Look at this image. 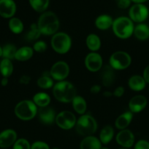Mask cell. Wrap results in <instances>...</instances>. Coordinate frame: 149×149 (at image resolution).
I'll list each match as a JSON object with an SVG mask.
<instances>
[{"label":"cell","instance_id":"6da1fadb","mask_svg":"<svg viewBox=\"0 0 149 149\" xmlns=\"http://www.w3.org/2000/svg\"><path fill=\"white\" fill-rule=\"evenodd\" d=\"M37 27L41 34L50 36L54 35L59 28V20L54 13L44 12L38 19Z\"/></svg>","mask_w":149,"mask_h":149},{"label":"cell","instance_id":"7a4b0ae2","mask_svg":"<svg viewBox=\"0 0 149 149\" xmlns=\"http://www.w3.org/2000/svg\"><path fill=\"white\" fill-rule=\"evenodd\" d=\"M53 94L58 101L69 103L72 101L76 96V89L70 81H61L53 87Z\"/></svg>","mask_w":149,"mask_h":149},{"label":"cell","instance_id":"3957f363","mask_svg":"<svg viewBox=\"0 0 149 149\" xmlns=\"http://www.w3.org/2000/svg\"><path fill=\"white\" fill-rule=\"evenodd\" d=\"M114 34L121 39H127L132 35L134 32L133 21L129 17H118L113 20L112 25Z\"/></svg>","mask_w":149,"mask_h":149},{"label":"cell","instance_id":"277c9868","mask_svg":"<svg viewBox=\"0 0 149 149\" xmlns=\"http://www.w3.org/2000/svg\"><path fill=\"white\" fill-rule=\"evenodd\" d=\"M37 106L32 100H24L19 102L15 106L14 112L18 119L23 121H29L37 114Z\"/></svg>","mask_w":149,"mask_h":149},{"label":"cell","instance_id":"5b68a950","mask_svg":"<svg viewBox=\"0 0 149 149\" xmlns=\"http://www.w3.org/2000/svg\"><path fill=\"white\" fill-rule=\"evenodd\" d=\"M77 133L83 136H90L97 130V123L94 118L89 114H83L79 117L75 125Z\"/></svg>","mask_w":149,"mask_h":149},{"label":"cell","instance_id":"8992f818","mask_svg":"<svg viewBox=\"0 0 149 149\" xmlns=\"http://www.w3.org/2000/svg\"><path fill=\"white\" fill-rule=\"evenodd\" d=\"M51 46L53 50L58 54H65L69 52L72 46L70 36L64 32H58L53 35Z\"/></svg>","mask_w":149,"mask_h":149},{"label":"cell","instance_id":"52a82bcc","mask_svg":"<svg viewBox=\"0 0 149 149\" xmlns=\"http://www.w3.org/2000/svg\"><path fill=\"white\" fill-rule=\"evenodd\" d=\"M110 66L115 70H124L128 68L131 62V58L127 52L117 51L112 54L109 60Z\"/></svg>","mask_w":149,"mask_h":149},{"label":"cell","instance_id":"ba28073f","mask_svg":"<svg viewBox=\"0 0 149 149\" xmlns=\"http://www.w3.org/2000/svg\"><path fill=\"white\" fill-rule=\"evenodd\" d=\"M55 122L61 129L67 130L75 126L77 120L72 112L69 111H63L58 113L56 116Z\"/></svg>","mask_w":149,"mask_h":149},{"label":"cell","instance_id":"9c48e42d","mask_svg":"<svg viewBox=\"0 0 149 149\" xmlns=\"http://www.w3.org/2000/svg\"><path fill=\"white\" fill-rule=\"evenodd\" d=\"M70 74V66L66 62L58 61L52 65L50 71L51 78L57 81H64Z\"/></svg>","mask_w":149,"mask_h":149},{"label":"cell","instance_id":"30bf717a","mask_svg":"<svg viewBox=\"0 0 149 149\" xmlns=\"http://www.w3.org/2000/svg\"><path fill=\"white\" fill-rule=\"evenodd\" d=\"M148 14V9L143 4H134L129 11V18L136 23H142L145 20Z\"/></svg>","mask_w":149,"mask_h":149},{"label":"cell","instance_id":"8fae6325","mask_svg":"<svg viewBox=\"0 0 149 149\" xmlns=\"http://www.w3.org/2000/svg\"><path fill=\"white\" fill-rule=\"evenodd\" d=\"M103 61L102 58L99 53L91 52L86 55L85 58V65L89 71L96 72L102 67Z\"/></svg>","mask_w":149,"mask_h":149},{"label":"cell","instance_id":"7c38bea8","mask_svg":"<svg viewBox=\"0 0 149 149\" xmlns=\"http://www.w3.org/2000/svg\"><path fill=\"white\" fill-rule=\"evenodd\" d=\"M117 143L124 148H129L134 143V136L131 130L124 129L120 131L116 135Z\"/></svg>","mask_w":149,"mask_h":149},{"label":"cell","instance_id":"4fadbf2b","mask_svg":"<svg viewBox=\"0 0 149 149\" xmlns=\"http://www.w3.org/2000/svg\"><path fill=\"white\" fill-rule=\"evenodd\" d=\"M17 141V133L12 129H7L0 132V148H7L14 145Z\"/></svg>","mask_w":149,"mask_h":149},{"label":"cell","instance_id":"5bb4252c","mask_svg":"<svg viewBox=\"0 0 149 149\" xmlns=\"http://www.w3.org/2000/svg\"><path fill=\"white\" fill-rule=\"evenodd\" d=\"M16 12V4L13 0H0V15L4 18H11Z\"/></svg>","mask_w":149,"mask_h":149},{"label":"cell","instance_id":"9a60e30c","mask_svg":"<svg viewBox=\"0 0 149 149\" xmlns=\"http://www.w3.org/2000/svg\"><path fill=\"white\" fill-rule=\"evenodd\" d=\"M147 99L143 95H135L131 97L129 103V108L131 113H139L147 106Z\"/></svg>","mask_w":149,"mask_h":149},{"label":"cell","instance_id":"2e32d148","mask_svg":"<svg viewBox=\"0 0 149 149\" xmlns=\"http://www.w3.org/2000/svg\"><path fill=\"white\" fill-rule=\"evenodd\" d=\"M37 113L39 120L45 125H51L56 120L55 111L49 106L39 108Z\"/></svg>","mask_w":149,"mask_h":149},{"label":"cell","instance_id":"e0dca14e","mask_svg":"<svg viewBox=\"0 0 149 149\" xmlns=\"http://www.w3.org/2000/svg\"><path fill=\"white\" fill-rule=\"evenodd\" d=\"M80 148V149H101L102 143L97 138L90 135L85 137L82 140Z\"/></svg>","mask_w":149,"mask_h":149},{"label":"cell","instance_id":"ac0fdd59","mask_svg":"<svg viewBox=\"0 0 149 149\" xmlns=\"http://www.w3.org/2000/svg\"><path fill=\"white\" fill-rule=\"evenodd\" d=\"M132 117V113L131 111H126L123 113L115 120V127L121 130L127 129V127L131 123Z\"/></svg>","mask_w":149,"mask_h":149},{"label":"cell","instance_id":"d6986e66","mask_svg":"<svg viewBox=\"0 0 149 149\" xmlns=\"http://www.w3.org/2000/svg\"><path fill=\"white\" fill-rule=\"evenodd\" d=\"M115 80V73L114 69L110 65H105L102 70V84L105 87H110Z\"/></svg>","mask_w":149,"mask_h":149},{"label":"cell","instance_id":"ffe728a7","mask_svg":"<svg viewBox=\"0 0 149 149\" xmlns=\"http://www.w3.org/2000/svg\"><path fill=\"white\" fill-rule=\"evenodd\" d=\"M145 81L143 77L134 75L129 78L128 81L129 87L134 91H141L145 87Z\"/></svg>","mask_w":149,"mask_h":149},{"label":"cell","instance_id":"44dd1931","mask_svg":"<svg viewBox=\"0 0 149 149\" xmlns=\"http://www.w3.org/2000/svg\"><path fill=\"white\" fill-rule=\"evenodd\" d=\"M113 23L112 17L108 15H101L98 16L95 20V26L99 30H108L111 27Z\"/></svg>","mask_w":149,"mask_h":149},{"label":"cell","instance_id":"7402d4cb","mask_svg":"<svg viewBox=\"0 0 149 149\" xmlns=\"http://www.w3.org/2000/svg\"><path fill=\"white\" fill-rule=\"evenodd\" d=\"M34 49L30 47H22L17 49L15 59L18 61H26L33 56Z\"/></svg>","mask_w":149,"mask_h":149},{"label":"cell","instance_id":"603a6c76","mask_svg":"<svg viewBox=\"0 0 149 149\" xmlns=\"http://www.w3.org/2000/svg\"><path fill=\"white\" fill-rule=\"evenodd\" d=\"M133 33L139 40H146L149 38V27L144 23H140L134 27Z\"/></svg>","mask_w":149,"mask_h":149},{"label":"cell","instance_id":"cb8c5ba5","mask_svg":"<svg viewBox=\"0 0 149 149\" xmlns=\"http://www.w3.org/2000/svg\"><path fill=\"white\" fill-rule=\"evenodd\" d=\"M72 107L74 110L77 112L78 114L83 115L86 111L87 109V103L86 100L81 96L76 95L72 101Z\"/></svg>","mask_w":149,"mask_h":149},{"label":"cell","instance_id":"d4e9b609","mask_svg":"<svg viewBox=\"0 0 149 149\" xmlns=\"http://www.w3.org/2000/svg\"><path fill=\"white\" fill-rule=\"evenodd\" d=\"M114 136V130L110 125L105 126V127L102 128L99 133V141L101 143L104 145H107L112 140Z\"/></svg>","mask_w":149,"mask_h":149},{"label":"cell","instance_id":"484cf974","mask_svg":"<svg viewBox=\"0 0 149 149\" xmlns=\"http://www.w3.org/2000/svg\"><path fill=\"white\" fill-rule=\"evenodd\" d=\"M33 102L39 108L46 107L51 103V97L45 93H38L33 97Z\"/></svg>","mask_w":149,"mask_h":149},{"label":"cell","instance_id":"4316f807","mask_svg":"<svg viewBox=\"0 0 149 149\" xmlns=\"http://www.w3.org/2000/svg\"><path fill=\"white\" fill-rule=\"evenodd\" d=\"M86 45L88 48L92 52H96L101 47V40L97 35L91 33L86 38Z\"/></svg>","mask_w":149,"mask_h":149},{"label":"cell","instance_id":"83f0119b","mask_svg":"<svg viewBox=\"0 0 149 149\" xmlns=\"http://www.w3.org/2000/svg\"><path fill=\"white\" fill-rule=\"evenodd\" d=\"M13 72V65L11 61L3 58L0 62V73L3 77H10Z\"/></svg>","mask_w":149,"mask_h":149},{"label":"cell","instance_id":"f1b7e54d","mask_svg":"<svg viewBox=\"0 0 149 149\" xmlns=\"http://www.w3.org/2000/svg\"><path fill=\"white\" fill-rule=\"evenodd\" d=\"M8 26L10 30L15 34L20 33L23 30V22L20 19L18 18V17H11L9 20Z\"/></svg>","mask_w":149,"mask_h":149},{"label":"cell","instance_id":"f546056e","mask_svg":"<svg viewBox=\"0 0 149 149\" xmlns=\"http://www.w3.org/2000/svg\"><path fill=\"white\" fill-rule=\"evenodd\" d=\"M29 3L35 11L43 13L49 5V0H29Z\"/></svg>","mask_w":149,"mask_h":149},{"label":"cell","instance_id":"4dcf8cb0","mask_svg":"<svg viewBox=\"0 0 149 149\" xmlns=\"http://www.w3.org/2000/svg\"><path fill=\"white\" fill-rule=\"evenodd\" d=\"M17 48L13 44H7L2 47V57L9 60H13L15 58Z\"/></svg>","mask_w":149,"mask_h":149},{"label":"cell","instance_id":"1f68e13d","mask_svg":"<svg viewBox=\"0 0 149 149\" xmlns=\"http://www.w3.org/2000/svg\"><path fill=\"white\" fill-rule=\"evenodd\" d=\"M40 35L41 33L38 29L37 25L33 23V24L31 25L29 31L26 32V34H25V39L29 42H31V41L37 40V39H39Z\"/></svg>","mask_w":149,"mask_h":149},{"label":"cell","instance_id":"d6a6232c","mask_svg":"<svg viewBox=\"0 0 149 149\" xmlns=\"http://www.w3.org/2000/svg\"><path fill=\"white\" fill-rule=\"evenodd\" d=\"M38 87L42 89H50L53 86V79L51 78V75H42L39 77L37 81Z\"/></svg>","mask_w":149,"mask_h":149},{"label":"cell","instance_id":"836d02e7","mask_svg":"<svg viewBox=\"0 0 149 149\" xmlns=\"http://www.w3.org/2000/svg\"><path fill=\"white\" fill-rule=\"evenodd\" d=\"M13 149H31V145L27 140L20 138L15 141Z\"/></svg>","mask_w":149,"mask_h":149},{"label":"cell","instance_id":"e575fe53","mask_svg":"<svg viewBox=\"0 0 149 149\" xmlns=\"http://www.w3.org/2000/svg\"><path fill=\"white\" fill-rule=\"evenodd\" d=\"M47 49V45L43 41H37L34 44L33 49L37 52H44Z\"/></svg>","mask_w":149,"mask_h":149},{"label":"cell","instance_id":"d590c367","mask_svg":"<svg viewBox=\"0 0 149 149\" xmlns=\"http://www.w3.org/2000/svg\"><path fill=\"white\" fill-rule=\"evenodd\" d=\"M31 149H50V147L46 143L36 141L31 145Z\"/></svg>","mask_w":149,"mask_h":149},{"label":"cell","instance_id":"8d00e7d4","mask_svg":"<svg viewBox=\"0 0 149 149\" xmlns=\"http://www.w3.org/2000/svg\"><path fill=\"white\" fill-rule=\"evenodd\" d=\"M134 149H149V143L145 140H140L134 145Z\"/></svg>","mask_w":149,"mask_h":149},{"label":"cell","instance_id":"74e56055","mask_svg":"<svg viewBox=\"0 0 149 149\" xmlns=\"http://www.w3.org/2000/svg\"><path fill=\"white\" fill-rule=\"evenodd\" d=\"M117 5L121 9H127L131 4V0H118L117 1Z\"/></svg>","mask_w":149,"mask_h":149},{"label":"cell","instance_id":"f35d334b","mask_svg":"<svg viewBox=\"0 0 149 149\" xmlns=\"http://www.w3.org/2000/svg\"><path fill=\"white\" fill-rule=\"evenodd\" d=\"M124 92H125L124 87H122V86H119V87H116V88L115 89L112 95H113L114 96H115V97H121V96H123V95L124 94Z\"/></svg>","mask_w":149,"mask_h":149},{"label":"cell","instance_id":"ab89813d","mask_svg":"<svg viewBox=\"0 0 149 149\" xmlns=\"http://www.w3.org/2000/svg\"><path fill=\"white\" fill-rule=\"evenodd\" d=\"M31 81V77L29 75H23L20 77L19 82L22 84H28Z\"/></svg>","mask_w":149,"mask_h":149},{"label":"cell","instance_id":"60d3db41","mask_svg":"<svg viewBox=\"0 0 149 149\" xmlns=\"http://www.w3.org/2000/svg\"><path fill=\"white\" fill-rule=\"evenodd\" d=\"M101 90H102V87L100 85H98V84H95L93 85L90 88V92L92 94H97V93H100Z\"/></svg>","mask_w":149,"mask_h":149},{"label":"cell","instance_id":"b9f144b4","mask_svg":"<svg viewBox=\"0 0 149 149\" xmlns=\"http://www.w3.org/2000/svg\"><path fill=\"white\" fill-rule=\"evenodd\" d=\"M143 79H145V82L149 83V65L145 67L143 71Z\"/></svg>","mask_w":149,"mask_h":149},{"label":"cell","instance_id":"7bdbcfd3","mask_svg":"<svg viewBox=\"0 0 149 149\" xmlns=\"http://www.w3.org/2000/svg\"><path fill=\"white\" fill-rule=\"evenodd\" d=\"M7 84H8V78H7V77H3L1 81V84L3 87H5V86L7 85Z\"/></svg>","mask_w":149,"mask_h":149},{"label":"cell","instance_id":"ee69618b","mask_svg":"<svg viewBox=\"0 0 149 149\" xmlns=\"http://www.w3.org/2000/svg\"><path fill=\"white\" fill-rule=\"evenodd\" d=\"M103 95L105 96V97H110V96L113 95H112V93H111V92L106 91V92H104Z\"/></svg>","mask_w":149,"mask_h":149},{"label":"cell","instance_id":"f6af8a7d","mask_svg":"<svg viewBox=\"0 0 149 149\" xmlns=\"http://www.w3.org/2000/svg\"><path fill=\"white\" fill-rule=\"evenodd\" d=\"M148 0H131V1H133L135 4H143V2H145Z\"/></svg>","mask_w":149,"mask_h":149},{"label":"cell","instance_id":"bcb514c9","mask_svg":"<svg viewBox=\"0 0 149 149\" xmlns=\"http://www.w3.org/2000/svg\"><path fill=\"white\" fill-rule=\"evenodd\" d=\"M0 57H2V47L0 46Z\"/></svg>","mask_w":149,"mask_h":149},{"label":"cell","instance_id":"7dc6e473","mask_svg":"<svg viewBox=\"0 0 149 149\" xmlns=\"http://www.w3.org/2000/svg\"><path fill=\"white\" fill-rule=\"evenodd\" d=\"M101 149H110V148H108V147H102V148Z\"/></svg>","mask_w":149,"mask_h":149},{"label":"cell","instance_id":"c3c4849f","mask_svg":"<svg viewBox=\"0 0 149 149\" xmlns=\"http://www.w3.org/2000/svg\"><path fill=\"white\" fill-rule=\"evenodd\" d=\"M121 149H129V148H121Z\"/></svg>","mask_w":149,"mask_h":149},{"label":"cell","instance_id":"681fc988","mask_svg":"<svg viewBox=\"0 0 149 149\" xmlns=\"http://www.w3.org/2000/svg\"><path fill=\"white\" fill-rule=\"evenodd\" d=\"M53 149H58V148H53Z\"/></svg>","mask_w":149,"mask_h":149},{"label":"cell","instance_id":"f907efd6","mask_svg":"<svg viewBox=\"0 0 149 149\" xmlns=\"http://www.w3.org/2000/svg\"><path fill=\"white\" fill-rule=\"evenodd\" d=\"M1 149H7V148H1Z\"/></svg>","mask_w":149,"mask_h":149},{"label":"cell","instance_id":"816d5d0a","mask_svg":"<svg viewBox=\"0 0 149 149\" xmlns=\"http://www.w3.org/2000/svg\"><path fill=\"white\" fill-rule=\"evenodd\" d=\"M117 1H118V0H117Z\"/></svg>","mask_w":149,"mask_h":149}]
</instances>
